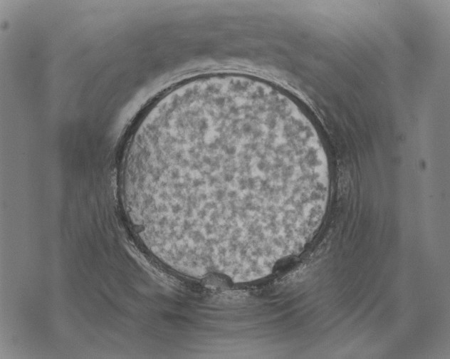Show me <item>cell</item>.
I'll use <instances>...</instances> for the list:
<instances>
[{"mask_svg":"<svg viewBox=\"0 0 450 359\" xmlns=\"http://www.w3.org/2000/svg\"><path fill=\"white\" fill-rule=\"evenodd\" d=\"M296 130V109L234 90L188 97L164 110L161 138L174 190L197 217L260 222Z\"/></svg>","mask_w":450,"mask_h":359,"instance_id":"obj_1","label":"cell"}]
</instances>
